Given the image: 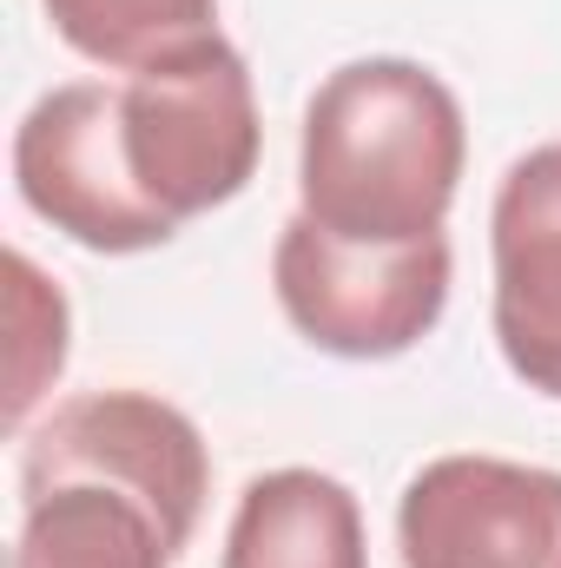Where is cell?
Wrapping results in <instances>:
<instances>
[{"mask_svg":"<svg viewBox=\"0 0 561 568\" xmlns=\"http://www.w3.org/2000/svg\"><path fill=\"white\" fill-rule=\"evenodd\" d=\"M469 165L462 100L404 53L344 60L317 80L297 133V212L350 245L442 232Z\"/></svg>","mask_w":561,"mask_h":568,"instance_id":"obj_1","label":"cell"},{"mask_svg":"<svg viewBox=\"0 0 561 568\" xmlns=\"http://www.w3.org/2000/svg\"><path fill=\"white\" fill-rule=\"evenodd\" d=\"M120 140L140 192L165 219H198L232 205L265 152L258 87L245 53L212 33L120 80Z\"/></svg>","mask_w":561,"mask_h":568,"instance_id":"obj_2","label":"cell"},{"mask_svg":"<svg viewBox=\"0 0 561 568\" xmlns=\"http://www.w3.org/2000/svg\"><path fill=\"white\" fill-rule=\"evenodd\" d=\"M456 252L442 232L417 245H350L290 212L272 252V291L290 331L344 364H384L417 351L442 324Z\"/></svg>","mask_w":561,"mask_h":568,"instance_id":"obj_3","label":"cell"},{"mask_svg":"<svg viewBox=\"0 0 561 568\" xmlns=\"http://www.w3.org/2000/svg\"><path fill=\"white\" fill-rule=\"evenodd\" d=\"M13 192L33 219L100 258H140L178 239V219L145 199L126 165L120 87L106 80H67L27 106L13 126Z\"/></svg>","mask_w":561,"mask_h":568,"instance_id":"obj_4","label":"cell"},{"mask_svg":"<svg viewBox=\"0 0 561 568\" xmlns=\"http://www.w3.org/2000/svg\"><path fill=\"white\" fill-rule=\"evenodd\" d=\"M53 483H93L133 496L165 523V536L185 556L212 496V449L178 404L152 390H80L53 404V417L27 436L20 456V496Z\"/></svg>","mask_w":561,"mask_h":568,"instance_id":"obj_5","label":"cell"},{"mask_svg":"<svg viewBox=\"0 0 561 568\" xmlns=\"http://www.w3.org/2000/svg\"><path fill=\"white\" fill-rule=\"evenodd\" d=\"M404 568H561V469L456 449L397 503Z\"/></svg>","mask_w":561,"mask_h":568,"instance_id":"obj_6","label":"cell"},{"mask_svg":"<svg viewBox=\"0 0 561 568\" xmlns=\"http://www.w3.org/2000/svg\"><path fill=\"white\" fill-rule=\"evenodd\" d=\"M496 344L502 364L561 404V140L522 152L489 205Z\"/></svg>","mask_w":561,"mask_h":568,"instance_id":"obj_7","label":"cell"},{"mask_svg":"<svg viewBox=\"0 0 561 568\" xmlns=\"http://www.w3.org/2000/svg\"><path fill=\"white\" fill-rule=\"evenodd\" d=\"M218 568H370V536L350 483L324 469H265L245 483Z\"/></svg>","mask_w":561,"mask_h":568,"instance_id":"obj_8","label":"cell"},{"mask_svg":"<svg viewBox=\"0 0 561 568\" xmlns=\"http://www.w3.org/2000/svg\"><path fill=\"white\" fill-rule=\"evenodd\" d=\"M178 542L133 496L93 483H53L27 496L13 568H172Z\"/></svg>","mask_w":561,"mask_h":568,"instance_id":"obj_9","label":"cell"},{"mask_svg":"<svg viewBox=\"0 0 561 568\" xmlns=\"http://www.w3.org/2000/svg\"><path fill=\"white\" fill-rule=\"evenodd\" d=\"M40 7L80 60L113 73H140L218 33V0H40Z\"/></svg>","mask_w":561,"mask_h":568,"instance_id":"obj_10","label":"cell"},{"mask_svg":"<svg viewBox=\"0 0 561 568\" xmlns=\"http://www.w3.org/2000/svg\"><path fill=\"white\" fill-rule=\"evenodd\" d=\"M7 317H13V377H7V424H27V410L47 397V384L67 371V297L40 278L27 252H7Z\"/></svg>","mask_w":561,"mask_h":568,"instance_id":"obj_11","label":"cell"}]
</instances>
